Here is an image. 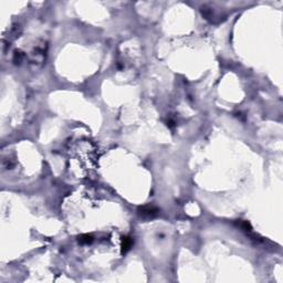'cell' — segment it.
<instances>
[{"mask_svg":"<svg viewBox=\"0 0 283 283\" xmlns=\"http://www.w3.org/2000/svg\"><path fill=\"white\" fill-rule=\"evenodd\" d=\"M157 212L158 210L154 207H143L140 209V215L143 217H147V218H153L154 216L157 215Z\"/></svg>","mask_w":283,"mask_h":283,"instance_id":"1","label":"cell"},{"mask_svg":"<svg viewBox=\"0 0 283 283\" xmlns=\"http://www.w3.org/2000/svg\"><path fill=\"white\" fill-rule=\"evenodd\" d=\"M124 240H123V252H126V251H128V250L131 249L132 247V240L130 239V238H123Z\"/></svg>","mask_w":283,"mask_h":283,"instance_id":"2","label":"cell"},{"mask_svg":"<svg viewBox=\"0 0 283 283\" xmlns=\"http://www.w3.org/2000/svg\"><path fill=\"white\" fill-rule=\"evenodd\" d=\"M93 241V238L90 235H83L80 237V242L81 243H91Z\"/></svg>","mask_w":283,"mask_h":283,"instance_id":"3","label":"cell"}]
</instances>
